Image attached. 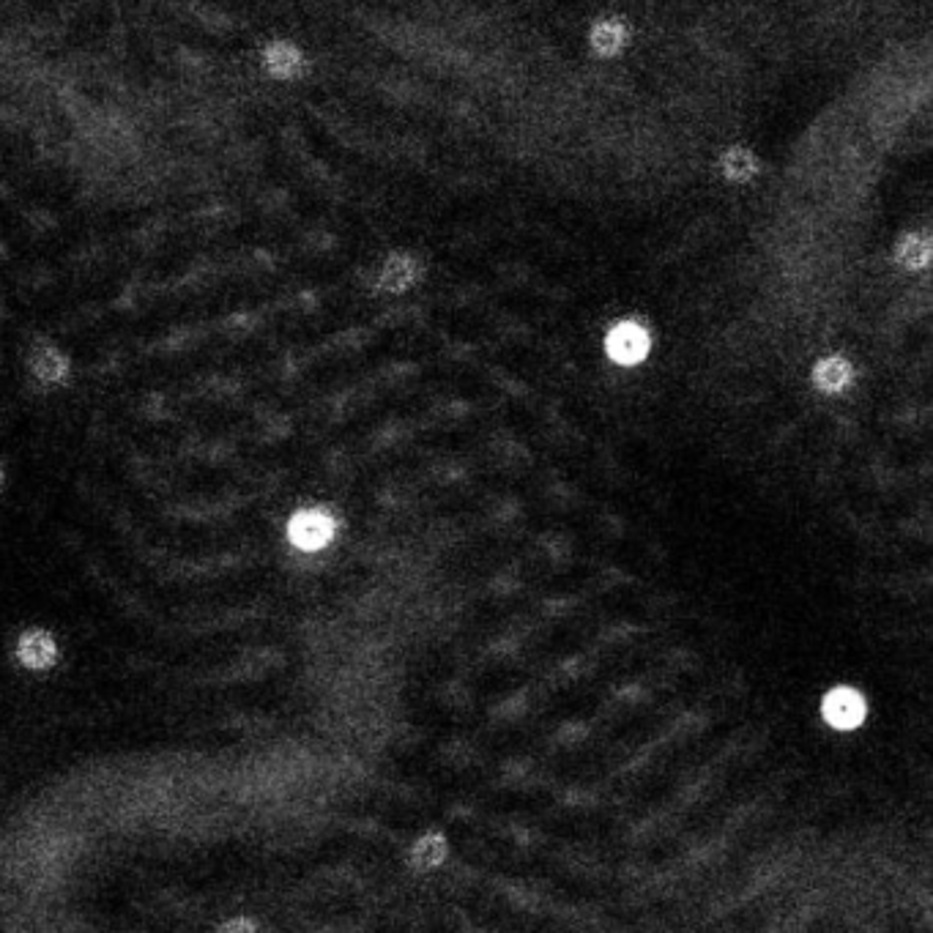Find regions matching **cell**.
<instances>
[{"label": "cell", "mask_w": 933, "mask_h": 933, "mask_svg": "<svg viewBox=\"0 0 933 933\" xmlns=\"http://www.w3.org/2000/svg\"><path fill=\"white\" fill-rule=\"evenodd\" d=\"M824 720L838 731H851V728L862 726L865 720V698L851 687H835L830 693L824 695V704H821Z\"/></svg>", "instance_id": "obj_1"}, {"label": "cell", "mask_w": 933, "mask_h": 933, "mask_svg": "<svg viewBox=\"0 0 933 933\" xmlns=\"http://www.w3.org/2000/svg\"><path fill=\"white\" fill-rule=\"evenodd\" d=\"M288 537L301 550H321L334 537V520L321 509H304L291 520Z\"/></svg>", "instance_id": "obj_2"}, {"label": "cell", "mask_w": 933, "mask_h": 933, "mask_svg": "<svg viewBox=\"0 0 933 933\" xmlns=\"http://www.w3.org/2000/svg\"><path fill=\"white\" fill-rule=\"evenodd\" d=\"M605 348L613 362L638 364L649 353V334L638 323H619L605 337Z\"/></svg>", "instance_id": "obj_3"}, {"label": "cell", "mask_w": 933, "mask_h": 933, "mask_svg": "<svg viewBox=\"0 0 933 933\" xmlns=\"http://www.w3.org/2000/svg\"><path fill=\"white\" fill-rule=\"evenodd\" d=\"M17 660L28 671H47L58 663V643L47 630H28L17 641Z\"/></svg>", "instance_id": "obj_4"}, {"label": "cell", "mask_w": 933, "mask_h": 933, "mask_svg": "<svg viewBox=\"0 0 933 933\" xmlns=\"http://www.w3.org/2000/svg\"><path fill=\"white\" fill-rule=\"evenodd\" d=\"M816 384L824 392H840L851 381V364L843 356H827L824 362L816 364Z\"/></svg>", "instance_id": "obj_5"}, {"label": "cell", "mask_w": 933, "mask_h": 933, "mask_svg": "<svg viewBox=\"0 0 933 933\" xmlns=\"http://www.w3.org/2000/svg\"><path fill=\"white\" fill-rule=\"evenodd\" d=\"M263 63H266L269 72L277 74V77H293V74L301 69V52L296 50V47H291V44L277 42L266 50Z\"/></svg>", "instance_id": "obj_6"}, {"label": "cell", "mask_w": 933, "mask_h": 933, "mask_svg": "<svg viewBox=\"0 0 933 933\" xmlns=\"http://www.w3.org/2000/svg\"><path fill=\"white\" fill-rule=\"evenodd\" d=\"M624 25H619L616 20H602L594 25V31H591V44H594V50L602 52V55H613V52L622 50L624 44Z\"/></svg>", "instance_id": "obj_7"}, {"label": "cell", "mask_w": 933, "mask_h": 933, "mask_svg": "<svg viewBox=\"0 0 933 933\" xmlns=\"http://www.w3.org/2000/svg\"><path fill=\"white\" fill-rule=\"evenodd\" d=\"M414 271H416L414 260H408V258L389 260L384 269V285L389 288V291H403V288H408V285L414 282Z\"/></svg>", "instance_id": "obj_8"}, {"label": "cell", "mask_w": 933, "mask_h": 933, "mask_svg": "<svg viewBox=\"0 0 933 933\" xmlns=\"http://www.w3.org/2000/svg\"><path fill=\"white\" fill-rule=\"evenodd\" d=\"M446 846L444 838H438V835H427L414 846V862L416 865H422V868H433L438 862L444 860Z\"/></svg>", "instance_id": "obj_9"}, {"label": "cell", "mask_w": 933, "mask_h": 933, "mask_svg": "<svg viewBox=\"0 0 933 933\" xmlns=\"http://www.w3.org/2000/svg\"><path fill=\"white\" fill-rule=\"evenodd\" d=\"M898 258H901L903 266L920 269V266H925V260H928V241L917 239V236H906V239L901 241V247H898Z\"/></svg>", "instance_id": "obj_10"}, {"label": "cell", "mask_w": 933, "mask_h": 933, "mask_svg": "<svg viewBox=\"0 0 933 933\" xmlns=\"http://www.w3.org/2000/svg\"><path fill=\"white\" fill-rule=\"evenodd\" d=\"M723 170H726L728 178H747L756 170V159L747 154V151L734 148V151H728V154L723 156Z\"/></svg>", "instance_id": "obj_11"}, {"label": "cell", "mask_w": 933, "mask_h": 933, "mask_svg": "<svg viewBox=\"0 0 933 933\" xmlns=\"http://www.w3.org/2000/svg\"><path fill=\"white\" fill-rule=\"evenodd\" d=\"M33 370H36V375H39L42 381H58L63 375V370H66V362H63L61 353L42 351L39 362L33 364Z\"/></svg>", "instance_id": "obj_12"}, {"label": "cell", "mask_w": 933, "mask_h": 933, "mask_svg": "<svg viewBox=\"0 0 933 933\" xmlns=\"http://www.w3.org/2000/svg\"><path fill=\"white\" fill-rule=\"evenodd\" d=\"M219 933H258V928L247 917H236V920H228V923L222 925Z\"/></svg>", "instance_id": "obj_13"}]
</instances>
